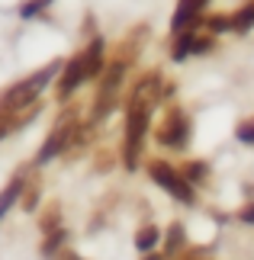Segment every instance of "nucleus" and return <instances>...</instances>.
Returning <instances> with one entry per match:
<instances>
[{"label": "nucleus", "instance_id": "nucleus-25", "mask_svg": "<svg viewBox=\"0 0 254 260\" xmlns=\"http://www.w3.org/2000/svg\"><path fill=\"white\" fill-rule=\"evenodd\" d=\"M145 260H161V254H148V257H145Z\"/></svg>", "mask_w": 254, "mask_h": 260}, {"label": "nucleus", "instance_id": "nucleus-5", "mask_svg": "<svg viewBox=\"0 0 254 260\" xmlns=\"http://www.w3.org/2000/svg\"><path fill=\"white\" fill-rule=\"evenodd\" d=\"M36 96H39V87L26 77V81H19V84H13L10 90H4V96H0V113H4V116H13V113H19V109L33 106Z\"/></svg>", "mask_w": 254, "mask_h": 260}, {"label": "nucleus", "instance_id": "nucleus-9", "mask_svg": "<svg viewBox=\"0 0 254 260\" xmlns=\"http://www.w3.org/2000/svg\"><path fill=\"white\" fill-rule=\"evenodd\" d=\"M23 186H26V183H23V177H13V180H10V183L4 186V193H0V218L10 212V206H13L19 196H23Z\"/></svg>", "mask_w": 254, "mask_h": 260}, {"label": "nucleus", "instance_id": "nucleus-19", "mask_svg": "<svg viewBox=\"0 0 254 260\" xmlns=\"http://www.w3.org/2000/svg\"><path fill=\"white\" fill-rule=\"evenodd\" d=\"M235 135H238V142H245V145H254V116L245 119L238 128H235Z\"/></svg>", "mask_w": 254, "mask_h": 260}, {"label": "nucleus", "instance_id": "nucleus-10", "mask_svg": "<svg viewBox=\"0 0 254 260\" xmlns=\"http://www.w3.org/2000/svg\"><path fill=\"white\" fill-rule=\"evenodd\" d=\"M187 55H193V29L177 32V42H174V48H171V58H174V61H184Z\"/></svg>", "mask_w": 254, "mask_h": 260}, {"label": "nucleus", "instance_id": "nucleus-3", "mask_svg": "<svg viewBox=\"0 0 254 260\" xmlns=\"http://www.w3.org/2000/svg\"><path fill=\"white\" fill-rule=\"evenodd\" d=\"M74 132H77V116L74 113H65L62 119H58V125L52 128V135L45 138V145H42V151H39L36 164H48L52 157H58L71 142H74Z\"/></svg>", "mask_w": 254, "mask_h": 260}, {"label": "nucleus", "instance_id": "nucleus-22", "mask_svg": "<svg viewBox=\"0 0 254 260\" xmlns=\"http://www.w3.org/2000/svg\"><path fill=\"white\" fill-rule=\"evenodd\" d=\"M36 199H39V186H33V189L23 196V206H26V209H36Z\"/></svg>", "mask_w": 254, "mask_h": 260}, {"label": "nucleus", "instance_id": "nucleus-8", "mask_svg": "<svg viewBox=\"0 0 254 260\" xmlns=\"http://www.w3.org/2000/svg\"><path fill=\"white\" fill-rule=\"evenodd\" d=\"M103 39H94V42H90L87 45V52H84V64H87V81H90V77H97L100 71H103Z\"/></svg>", "mask_w": 254, "mask_h": 260}, {"label": "nucleus", "instance_id": "nucleus-13", "mask_svg": "<svg viewBox=\"0 0 254 260\" xmlns=\"http://www.w3.org/2000/svg\"><path fill=\"white\" fill-rule=\"evenodd\" d=\"M62 68H65L62 61H52V64H45V68H39V71H36L33 77H29V81H33V84H36L39 90H45V87H48V81H55V74H58V71H62Z\"/></svg>", "mask_w": 254, "mask_h": 260}, {"label": "nucleus", "instance_id": "nucleus-14", "mask_svg": "<svg viewBox=\"0 0 254 260\" xmlns=\"http://www.w3.org/2000/svg\"><path fill=\"white\" fill-rule=\"evenodd\" d=\"M254 26V4H248V7H241L235 16H232V29L235 32H248V29Z\"/></svg>", "mask_w": 254, "mask_h": 260}, {"label": "nucleus", "instance_id": "nucleus-20", "mask_svg": "<svg viewBox=\"0 0 254 260\" xmlns=\"http://www.w3.org/2000/svg\"><path fill=\"white\" fill-rule=\"evenodd\" d=\"M206 26L212 29V32H225V29H232V16H209Z\"/></svg>", "mask_w": 254, "mask_h": 260}, {"label": "nucleus", "instance_id": "nucleus-16", "mask_svg": "<svg viewBox=\"0 0 254 260\" xmlns=\"http://www.w3.org/2000/svg\"><path fill=\"white\" fill-rule=\"evenodd\" d=\"M58 228H62V212H58V206H52V209L42 215V232L52 235V232H58Z\"/></svg>", "mask_w": 254, "mask_h": 260}, {"label": "nucleus", "instance_id": "nucleus-11", "mask_svg": "<svg viewBox=\"0 0 254 260\" xmlns=\"http://www.w3.org/2000/svg\"><path fill=\"white\" fill-rule=\"evenodd\" d=\"M161 241V232H158V228L155 225H145V228H142V232L135 235V247H138V251H155V244Z\"/></svg>", "mask_w": 254, "mask_h": 260}, {"label": "nucleus", "instance_id": "nucleus-26", "mask_svg": "<svg viewBox=\"0 0 254 260\" xmlns=\"http://www.w3.org/2000/svg\"><path fill=\"white\" fill-rule=\"evenodd\" d=\"M65 260H80V257H74V254H68V257H65Z\"/></svg>", "mask_w": 254, "mask_h": 260}, {"label": "nucleus", "instance_id": "nucleus-7", "mask_svg": "<svg viewBox=\"0 0 254 260\" xmlns=\"http://www.w3.org/2000/svg\"><path fill=\"white\" fill-rule=\"evenodd\" d=\"M203 4H206V0H180V4H177V13H174V19H171V29H174V32L190 29V23L196 19V13L203 10Z\"/></svg>", "mask_w": 254, "mask_h": 260}, {"label": "nucleus", "instance_id": "nucleus-15", "mask_svg": "<svg viewBox=\"0 0 254 260\" xmlns=\"http://www.w3.org/2000/svg\"><path fill=\"white\" fill-rule=\"evenodd\" d=\"M180 174H184L190 183H200V180H206V174H209V167L203 164V161H190V164H184L180 167Z\"/></svg>", "mask_w": 254, "mask_h": 260}, {"label": "nucleus", "instance_id": "nucleus-18", "mask_svg": "<svg viewBox=\"0 0 254 260\" xmlns=\"http://www.w3.org/2000/svg\"><path fill=\"white\" fill-rule=\"evenodd\" d=\"M48 4H52V0H26V4L19 7V16H23V19H33L36 13H42Z\"/></svg>", "mask_w": 254, "mask_h": 260}, {"label": "nucleus", "instance_id": "nucleus-24", "mask_svg": "<svg viewBox=\"0 0 254 260\" xmlns=\"http://www.w3.org/2000/svg\"><path fill=\"white\" fill-rule=\"evenodd\" d=\"M4 132H7V122H4V113H0V138H4Z\"/></svg>", "mask_w": 254, "mask_h": 260}, {"label": "nucleus", "instance_id": "nucleus-1", "mask_svg": "<svg viewBox=\"0 0 254 260\" xmlns=\"http://www.w3.org/2000/svg\"><path fill=\"white\" fill-rule=\"evenodd\" d=\"M148 174H151V180L161 186V189H167L174 199H180V203H193V183L180 174V171H174L171 164H164V161H151L148 164Z\"/></svg>", "mask_w": 254, "mask_h": 260}, {"label": "nucleus", "instance_id": "nucleus-4", "mask_svg": "<svg viewBox=\"0 0 254 260\" xmlns=\"http://www.w3.org/2000/svg\"><path fill=\"white\" fill-rule=\"evenodd\" d=\"M187 138H190V122H187V116L180 113V109H167L164 122H161V128H158V142L167 145V148H184Z\"/></svg>", "mask_w": 254, "mask_h": 260}, {"label": "nucleus", "instance_id": "nucleus-17", "mask_svg": "<svg viewBox=\"0 0 254 260\" xmlns=\"http://www.w3.org/2000/svg\"><path fill=\"white\" fill-rule=\"evenodd\" d=\"M62 241H65V228H58V232H52V235H45L42 254H45V257H52V254H58V247H62Z\"/></svg>", "mask_w": 254, "mask_h": 260}, {"label": "nucleus", "instance_id": "nucleus-23", "mask_svg": "<svg viewBox=\"0 0 254 260\" xmlns=\"http://www.w3.org/2000/svg\"><path fill=\"white\" fill-rule=\"evenodd\" d=\"M238 218H241V222H248V225H254V203H248L245 209H241Z\"/></svg>", "mask_w": 254, "mask_h": 260}, {"label": "nucleus", "instance_id": "nucleus-12", "mask_svg": "<svg viewBox=\"0 0 254 260\" xmlns=\"http://www.w3.org/2000/svg\"><path fill=\"white\" fill-rule=\"evenodd\" d=\"M184 241H187V232H184V225L180 222H174L171 225V232H167V244H164V254L167 257H174L180 247H184Z\"/></svg>", "mask_w": 254, "mask_h": 260}, {"label": "nucleus", "instance_id": "nucleus-2", "mask_svg": "<svg viewBox=\"0 0 254 260\" xmlns=\"http://www.w3.org/2000/svg\"><path fill=\"white\" fill-rule=\"evenodd\" d=\"M123 74H126V61H113L103 74V84L97 90V103H94V122L106 119L116 106V96H119V84H123Z\"/></svg>", "mask_w": 254, "mask_h": 260}, {"label": "nucleus", "instance_id": "nucleus-21", "mask_svg": "<svg viewBox=\"0 0 254 260\" xmlns=\"http://www.w3.org/2000/svg\"><path fill=\"white\" fill-rule=\"evenodd\" d=\"M212 48V39L209 36H193V55H206Z\"/></svg>", "mask_w": 254, "mask_h": 260}, {"label": "nucleus", "instance_id": "nucleus-6", "mask_svg": "<svg viewBox=\"0 0 254 260\" xmlns=\"http://www.w3.org/2000/svg\"><path fill=\"white\" fill-rule=\"evenodd\" d=\"M84 81H87V64H84V52H80V55L71 58V61H65V68H62V81H58V96L68 100Z\"/></svg>", "mask_w": 254, "mask_h": 260}]
</instances>
